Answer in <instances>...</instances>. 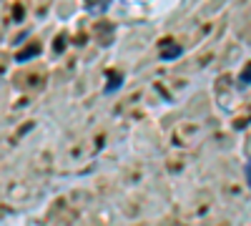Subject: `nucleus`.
<instances>
[{"mask_svg": "<svg viewBox=\"0 0 251 226\" xmlns=\"http://www.w3.org/2000/svg\"><path fill=\"white\" fill-rule=\"evenodd\" d=\"M181 53H183V48L178 43H174V40H163L161 43V58L163 60H176Z\"/></svg>", "mask_w": 251, "mask_h": 226, "instance_id": "obj_1", "label": "nucleus"}, {"mask_svg": "<svg viewBox=\"0 0 251 226\" xmlns=\"http://www.w3.org/2000/svg\"><path fill=\"white\" fill-rule=\"evenodd\" d=\"M111 80L106 83V93H113V91H118L121 86H123V75H108Z\"/></svg>", "mask_w": 251, "mask_h": 226, "instance_id": "obj_3", "label": "nucleus"}, {"mask_svg": "<svg viewBox=\"0 0 251 226\" xmlns=\"http://www.w3.org/2000/svg\"><path fill=\"white\" fill-rule=\"evenodd\" d=\"M38 53H40V46H38V43H33V46H28L25 50H20L15 60H18V63H28V60H30L33 55H38Z\"/></svg>", "mask_w": 251, "mask_h": 226, "instance_id": "obj_2", "label": "nucleus"}, {"mask_svg": "<svg viewBox=\"0 0 251 226\" xmlns=\"http://www.w3.org/2000/svg\"><path fill=\"white\" fill-rule=\"evenodd\" d=\"M246 176H249V189H251V161L246 163Z\"/></svg>", "mask_w": 251, "mask_h": 226, "instance_id": "obj_5", "label": "nucleus"}, {"mask_svg": "<svg viewBox=\"0 0 251 226\" xmlns=\"http://www.w3.org/2000/svg\"><path fill=\"white\" fill-rule=\"evenodd\" d=\"M239 86H251V63H246V68L239 75Z\"/></svg>", "mask_w": 251, "mask_h": 226, "instance_id": "obj_4", "label": "nucleus"}]
</instances>
